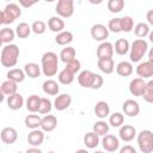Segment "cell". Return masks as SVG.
Returning <instances> with one entry per match:
<instances>
[{"label":"cell","instance_id":"1","mask_svg":"<svg viewBox=\"0 0 153 153\" xmlns=\"http://www.w3.org/2000/svg\"><path fill=\"white\" fill-rule=\"evenodd\" d=\"M18 57H19V48L17 44H6L2 50H1V55H0V62L4 67H14L18 62Z\"/></svg>","mask_w":153,"mask_h":153},{"label":"cell","instance_id":"2","mask_svg":"<svg viewBox=\"0 0 153 153\" xmlns=\"http://www.w3.org/2000/svg\"><path fill=\"white\" fill-rule=\"evenodd\" d=\"M42 66L41 69L45 76H54L57 73V67H59V60L57 55L54 51H47L42 55L41 59Z\"/></svg>","mask_w":153,"mask_h":153},{"label":"cell","instance_id":"3","mask_svg":"<svg viewBox=\"0 0 153 153\" xmlns=\"http://www.w3.org/2000/svg\"><path fill=\"white\" fill-rule=\"evenodd\" d=\"M147 49H148V44L145 39H141V38L135 39L131 43L130 48H129V50H130V53H129L130 61L131 62H139L145 56V54L147 53Z\"/></svg>","mask_w":153,"mask_h":153},{"label":"cell","instance_id":"4","mask_svg":"<svg viewBox=\"0 0 153 153\" xmlns=\"http://www.w3.org/2000/svg\"><path fill=\"white\" fill-rule=\"evenodd\" d=\"M137 146L142 153L153 152V133L148 129L141 130L137 134Z\"/></svg>","mask_w":153,"mask_h":153},{"label":"cell","instance_id":"5","mask_svg":"<svg viewBox=\"0 0 153 153\" xmlns=\"http://www.w3.org/2000/svg\"><path fill=\"white\" fill-rule=\"evenodd\" d=\"M55 11L57 13V17L60 18H69L74 13V2L73 0H59Z\"/></svg>","mask_w":153,"mask_h":153},{"label":"cell","instance_id":"6","mask_svg":"<svg viewBox=\"0 0 153 153\" xmlns=\"http://www.w3.org/2000/svg\"><path fill=\"white\" fill-rule=\"evenodd\" d=\"M4 13V24L8 25L12 24L18 17L22 16V10L17 4H7L2 11Z\"/></svg>","mask_w":153,"mask_h":153},{"label":"cell","instance_id":"7","mask_svg":"<svg viewBox=\"0 0 153 153\" xmlns=\"http://www.w3.org/2000/svg\"><path fill=\"white\" fill-rule=\"evenodd\" d=\"M91 36L94 41L105 42V39L109 37V30L104 24H94L91 27Z\"/></svg>","mask_w":153,"mask_h":153},{"label":"cell","instance_id":"8","mask_svg":"<svg viewBox=\"0 0 153 153\" xmlns=\"http://www.w3.org/2000/svg\"><path fill=\"white\" fill-rule=\"evenodd\" d=\"M102 146L106 152H115L120 147V140L115 135L106 134L102 139Z\"/></svg>","mask_w":153,"mask_h":153},{"label":"cell","instance_id":"9","mask_svg":"<svg viewBox=\"0 0 153 153\" xmlns=\"http://www.w3.org/2000/svg\"><path fill=\"white\" fill-rule=\"evenodd\" d=\"M136 74L141 79H149L153 76V62L143 61L137 65L136 67Z\"/></svg>","mask_w":153,"mask_h":153},{"label":"cell","instance_id":"10","mask_svg":"<svg viewBox=\"0 0 153 153\" xmlns=\"http://www.w3.org/2000/svg\"><path fill=\"white\" fill-rule=\"evenodd\" d=\"M0 139L6 145H12L18 139V131L13 127H5L0 133Z\"/></svg>","mask_w":153,"mask_h":153},{"label":"cell","instance_id":"11","mask_svg":"<svg viewBox=\"0 0 153 153\" xmlns=\"http://www.w3.org/2000/svg\"><path fill=\"white\" fill-rule=\"evenodd\" d=\"M122 110H123L124 115H127L129 117H135L140 112V105L134 99H127V100H124V103L122 105Z\"/></svg>","mask_w":153,"mask_h":153},{"label":"cell","instance_id":"12","mask_svg":"<svg viewBox=\"0 0 153 153\" xmlns=\"http://www.w3.org/2000/svg\"><path fill=\"white\" fill-rule=\"evenodd\" d=\"M146 87V81L141 78H135L129 84V92L135 97H141Z\"/></svg>","mask_w":153,"mask_h":153},{"label":"cell","instance_id":"13","mask_svg":"<svg viewBox=\"0 0 153 153\" xmlns=\"http://www.w3.org/2000/svg\"><path fill=\"white\" fill-rule=\"evenodd\" d=\"M72 104V97L68 93H61L59 94L54 100V108L57 111H63Z\"/></svg>","mask_w":153,"mask_h":153},{"label":"cell","instance_id":"14","mask_svg":"<svg viewBox=\"0 0 153 153\" xmlns=\"http://www.w3.org/2000/svg\"><path fill=\"white\" fill-rule=\"evenodd\" d=\"M118 136L122 141L129 142V141L134 140V137L136 136V129H135V127H133L130 124H124L120 128Z\"/></svg>","mask_w":153,"mask_h":153},{"label":"cell","instance_id":"15","mask_svg":"<svg viewBox=\"0 0 153 153\" xmlns=\"http://www.w3.org/2000/svg\"><path fill=\"white\" fill-rule=\"evenodd\" d=\"M94 74L92 71L90 69H85L82 72L79 73L78 75V82L80 86L82 87H86V88H91L92 86V82H93V79H94Z\"/></svg>","mask_w":153,"mask_h":153},{"label":"cell","instance_id":"16","mask_svg":"<svg viewBox=\"0 0 153 153\" xmlns=\"http://www.w3.org/2000/svg\"><path fill=\"white\" fill-rule=\"evenodd\" d=\"M114 55V45L110 42H102L97 48V57L99 59H109Z\"/></svg>","mask_w":153,"mask_h":153},{"label":"cell","instance_id":"17","mask_svg":"<svg viewBox=\"0 0 153 153\" xmlns=\"http://www.w3.org/2000/svg\"><path fill=\"white\" fill-rule=\"evenodd\" d=\"M57 126V118L54 115H45L44 117H42L41 120V130L43 131H53Z\"/></svg>","mask_w":153,"mask_h":153},{"label":"cell","instance_id":"18","mask_svg":"<svg viewBox=\"0 0 153 153\" xmlns=\"http://www.w3.org/2000/svg\"><path fill=\"white\" fill-rule=\"evenodd\" d=\"M43 141H44V131L41 129H32L27 135V142L33 147L41 146Z\"/></svg>","mask_w":153,"mask_h":153},{"label":"cell","instance_id":"19","mask_svg":"<svg viewBox=\"0 0 153 153\" xmlns=\"http://www.w3.org/2000/svg\"><path fill=\"white\" fill-rule=\"evenodd\" d=\"M94 115L98 118H100V120L108 117L110 115V106H109V104L106 102H104V100L97 102L96 105H94Z\"/></svg>","mask_w":153,"mask_h":153},{"label":"cell","instance_id":"20","mask_svg":"<svg viewBox=\"0 0 153 153\" xmlns=\"http://www.w3.org/2000/svg\"><path fill=\"white\" fill-rule=\"evenodd\" d=\"M48 27H49L50 31L59 33V32L63 31V29H65V22H63L62 18H60L57 16L50 17L49 20H48Z\"/></svg>","mask_w":153,"mask_h":153},{"label":"cell","instance_id":"21","mask_svg":"<svg viewBox=\"0 0 153 153\" xmlns=\"http://www.w3.org/2000/svg\"><path fill=\"white\" fill-rule=\"evenodd\" d=\"M24 105V98L20 93H14L12 96H8L7 98V106L11 110H19Z\"/></svg>","mask_w":153,"mask_h":153},{"label":"cell","instance_id":"22","mask_svg":"<svg viewBox=\"0 0 153 153\" xmlns=\"http://www.w3.org/2000/svg\"><path fill=\"white\" fill-rule=\"evenodd\" d=\"M97 66L105 74H111L115 71V63H114L112 57H109V59H99L97 61Z\"/></svg>","mask_w":153,"mask_h":153},{"label":"cell","instance_id":"23","mask_svg":"<svg viewBox=\"0 0 153 153\" xmlns=\"http://www.w3.org/2000/svg\"><path fill=\"white\" fill-rule=\"evenodd\" d=\"M42 88H43V92L48 96H56L59 92H60V87H59V84L53 80V79H48L43 82L42 85Z\"/></svg>","mask_w":153,"mask_h":153},{"label":"cell","instance_id":"24","mask_svg":"<svg viewBox=\"0 0 153 153\" xmlns=\"http://www.w3.org/2000/svg\"><path fill=\"white\" fill-rule=\"evenodd\" d=\"M23 71H24V73H25L26 76L32 78V79L38 78V76L41 75V72H42L41 67H39L37 63H35V62H29V63H26V65L24 66V69H23Z\"/></svg>","mask_w":153,"mask_h":153},{"label":"cell","instance_id":"25","mask_svg":"<svg viewBox=\"0 0 153 153\" xmlns=\"http://www.w3.org/2000/svg\"><path fill=\"white\" fill-rule=\"evenodd\" d=\"M6 76H7V80H11V81H14V82L18 84V82L24 81L26 75H25L24 71L20 69V68H12V69H10L7 72Z\"/></svg>","mask_w":153,"mask_h":153},{"label":"cell","instance_id":"26","mask_svg":"<svg viewBox=\"0 0 153 153\" xmlns=\"http://www.w3.org/2000/svg\"><path fill=\"white\" fill-rule=\"evenodd\" d=\"M130 44L128 42V39L126 38H120L115 42V47H114V51L117 55H126L129 51Z\"/></svg>","mask_w":153,"mask_h":153},{"label":"cell","instance_id":"27","mask_svg":"<svg viewBox=\"0 0 153 153\" xmlns=\"http://www.w3.org/2000/svg\"><path fill=\"white\" fill-rule=\"evenodd\" d=\"M0 90L5 96H12L14 93H17L18 90V84L11 80H5L1 85H0Z\"/></svg>","mask_w":153,"mask_h":153},{"label":"cell","instance_id":"28","mask_svg":"<svg viewBox=\"0 0 153 153\" xmlns=\"http://www.w3.org/2000/svg\"><path fill=\"white\" fill-rule=\"evenodd\" d=\"M39 103H41V97L37 94H31L29 96V98L26 99V109L27 111H30L31 114H35L38 111L39 108Z\"/></svg>","mask_w":153,"mask_h":153},{"label":"cell","instance_id":"29","mask_svg":"<svg viewBox=\"0 0 153 153\" xmlns=\"http://www.w3.org/2000/svg\"><path fill=\"white\" fill-rule=\"evenodd\" d=\"M72 41H73V33L71 31H66V30L59 32L55 37V42L59 45H67Z\"/></svg>","mask_w":153,"mask_h":153},{"label":"cell","instance_id":"30","mask_svg":"<svg viewBox=\"0 0 153 153\" xmlns=\"http://www.w3.org/2000/svg\"><path fill=\"white\" fill-rule=\"evenodd\" d=\"M116 73L121 76H129L133 73V66L128 61H121L116 66Z\"/></svg>","mask_w":153,"mask_h":153},{"label":"cell","instance_id":"31","mask_svg":"<svg viewBox=\"0 0 153 153\" xmlns=\"http://www.w3.org/2000/svg\"><path fill=\"white\" fill-rule=\"evenodd\" d=\"M84 143L87 148H96L99 145V136L93 131H88L84 136Z\"/></svg>","mask_w":153,"mask_h":153},{"label":"cell","instance_id":"32","mask_svg":"<svg viewBox=\"0 0 153 153\" xmlns=\"http://www.w3.org/2000/svg\"><path fill=\"white\" fill-rule=\"evenodd\" d=\"M41 116L39 115H36V114H30L25 117L24 122H25V126L30 129H38L39 126H41Z\"/></svg>","mask_w":153,"mask_h":153},{"label":"cell","instance_id":"33","mask_svg":"<svg viewBox=\"0 0 153 153\" xmlns=\"http://www.w3.org/2000/svg\"><path fill=\"white\" fill-rule=\"evenodd\" d=\"M151 32V29H149V25L147 23H137L135 26H134V33L136 37L143 39L148 33Z\"/></svg>","mask_w":153,"mask_h":153},{"label":"cell","instance_id":"34","mask_svg":"<svg viewBox=\"0 0 153 153\" xmlns=\"http://www.w3.org/2000/svg\"><path fill=\"white\" fill-rule=\"evenodd\" d=\"M109 123H106L105 121L100 120V121H97L94 124H93V133H96L98 136H104L109 133Z\"/></svg>","mask_w":153,"mask_h":153},{"label":"cell","instance_id":"35","mask_svg":"<svg viewBox=\"0 0 153 153\" xmlns=\"http://www.w3.org/2000/svg\"><path fill=\"white\" fill-rule=\"evenodd\" d=\"M14 35L16 32L10 29V27H4L0 30V41L2 42V44H11V42L14 39Z\"/></svg>","mask_w":153,"mask_h":153},{"label":"cell","instance_id":"36","mask_svg":"<svg viewBox=\"0 0 153 153\" xmlns=\"http://www.w3.org/2000/svg\"><path fill=\"white\" fill-rule=\"evenodd\" d=\"M31 33V26L23 22V23H19L16 27V35L19 37V38H26L29 37V35Z\"/></svg>","mask_w":153,"mask_h":153},{"label":"cell","instance_id":"37","mask_svg":"<svg viewBox=\"0 0 153 153\" xmlns=\"http://www.w3.org/2000/svg\"><path fill=\"white\" fill-rule=\"evenodd\" d=\"M75 49L73 48V47H66V48H63L61 51H60V59H61V61L62 62H65V63H67V62H69L71 60H73V59H75Z\"/></svg>","mask_w":153,"mask_h":153},{"label":"cell","instance_id":"38","mask_svg":"<svg viewBox=\"0 0 153 153\" xmlns=\"http://www.w3.org/2000/svg\"><path fill=\"white\" fill-rule=\"evenodd\" d=\"M120 19H121V31L130 32L134 29V19L130 16H124Z\"/></svg>","mask_w":153,"mask_h":153},{"label":"cell","instance_id":"39","mask_svg":"<svg viewBox=\"0 0 153 153\" xmlns=\"http://www.w3.org/2000/svg\"><path fill=\"white\" fill-rule=\"evenodd\" d=\"M57 79H59V81L61 82V84H63V85H69V84H72L73 82V80H74V74H72L71 72H68L67 69H62V71H60V73H59V75H57Z\"/></svg>","mask_w":153,"mask_h":153},{"label":"cell","instance_id":"40","mask_svg":"<svg viewBox=\"0 0 153 153\" xmlns=\"http://www.w3.org/2000/svg\"><path fill=\"white\" fill-rule=\"evenodd\" d=\"M106 6H108V10L111 13H118V12H121L123 10L124 1L123 0H109Z\"/></svg>","mask_w":153,"mask_h":153},{"label":"cell","instance_id":"41","mask_svg":"<svg viewBox=\"0 0 153 153\" xmlns=\"http://www.w3.org/2000/svg\"><path fill=\"white\" fill-rule=\"evenodd\" d=\"M124 122V116L121 114V112H114L109 116V124L117 128V127H121Z\"/></svg>","mask_w":153,"mask_h":153},{"label":"cell","instance_id":"42","mask_svg":"<svg viewBox=\"0 0 153 153\" xmlns=\"http://www.w3.org/2000/svg\"><path fill=\"white\" fill-rule=\"evenodd\" d=\"M141 97H143V99L147 103L153 102V80H149L148 82H146V87H145V91Z\"/></svg>","mask_w":153,"mask_h":153},{"label":"cell","instance_id":"43","mask_svg":"<svg viewBox=\"0 0 153 153\" xmlns=\"http://www.w3.org/2000/svg\"><path fill=\"white\" fill-rule=\"evenodd\" d=\"M47 30V24L43 20H35L31 25V31L35 32L36 35H42Z\"/></svg>","mask_w":153,"mask_h":153},{"label":"cell","instance_id":"44","mask_svg":"<svg viewBox=\"0 0 153 153\" xmlns=\"http://www.w3.org/2000/svg\"><path fill=\"white\" fill-rule=\"evenodd\" d=\"M51 102L48 99V98H41V103H39V108H38V114H42V115H45V114H49L50 110H51Z\"/></svg>","mask_w":153,"mask_h":153},{"label":"cell","instance_id":"45","mask_svg":"<svg viewBox=\"0 0 153 153\" xmlns=\"http://www.w3.org/2000/svg\"><path fill=\"white\" fill-rule=\"evenodd\" d=\"M80 67H81L80 61H79L78 59H73V60H71L69 62L66 63L65 69H67V71L71 72L72 74H75V73H78V72L80 71Z\"/></svg>","mask_w":153,"mask_h":153},{"label":"cell","instance_id":"46","mask_svg":"<svg viewBox=\"0 0 153 153\" xmlns=\"http://www.w3.org/2000/svg\"><path fill=\"white\" fill-rule=\"evenodd\" d=\"M106 27H108L109 31H112L115 33L121 32V19L120 18H112V19H110Z\"/></svg>","mask_w":153,"mask_h":153},{"label":"cell","instance_id":"47","mask_svg":"<svg viewBox=\"0 0 153 153\" xmlns=\"http://www.w3.org/2000/svg\"><path fill=\"white\" fill-rule=\"evenodd\" d=\"M103 84H104L103 76L99 75V74H94V79H93V82H92L91 88L92 90H98V88H100L103 86Z\"/></svg>","mask_w":153,"mask_h":153},{"label":"cell","instance_id":"48","mask_svg":"<svg viewBox=\"0 0 153 153\" xmlns=\"http://www.w3.org/2000/svg\"><path fill=\"white\" fill-rule=\"evenodd\" d=\"M120 153H137V152H136V149H135L133 146L126 145V146H123V147L120 149Z\"/></svg>","mask_w":153,"mask_h":153},{"label":"cell","instance_id":"49","mask_svg":"<svg viewBox=\"0 0 153 153\" xmlns=\"http://www.w3.org/2000/svg\"><path fill=\"white\" fill-rule=\"evenodd\" d=\"M37 1H25V0H19V5L24 6V7H31L32 5H35Z\"/></svg>","mask_w":153,"mask_h":153},{"label":"cell","instance_id":"50","mask_svg":"<svg viewBox=\"0 0 153 153\" xmlns=\"http://www.w3.org/2000/svg\"><path fill=\"white\" fill-rule=\"evenodd\" d=\"M146 16H147V22H148V24H149V25H153V10H149Z\"/></svg>","mask_w":153,"mask_h":153},{"label":"cell","instance_id":"51","mask_svg":"<svg viewBox=\"0 0 153 153\" xmlns=\"http://www.w3.org/2000/svg\"><path fill=\"white\" fill-rule=\"evenodd\" d=\"M25 153H43L41 149H38V148H36V147H32V148H29V149H26V152Z\"/></svg>","mask_w":153,"mask_h":153},{"label":"cell","instance_id":"52","mask_svg":"<svg viewBox=\"0 0 153 153\" xmlns=\"http://www.w3.org/2000/svg\"><path fill=\"white\" fill-rule=\"evenodd\" d=\"M4 24V13H2V11H0V25H2Z\"/></svg>","mask_w":153,"mask_h":153},{"label":"cell","instance_id":"53","mask_svg":"<svg viewBox=\"0 0 153 153\" xmlns=\"http://www.w3.org/2000/svg\"><path fill=\"white\" fill-rule=\"evenodd\" d=\"M4 99H5V94L1 92V90H0V104L4 102Z\"/></svg>","mask_w":153,"mask_h":153},{"label":"cell","instance_id":"54","mask_svg":"<svg viewBox=\"0 0 153 153\" xmlns=\"http://www.w3.org/2000/svg\"><path fill=\"white\" fill-rule=\"evenodd\" d=\"M75 153H88V152H87L86 149H82V148H81V149H78Z\"/></svg>","mask_w":153,"mask_h":153},{"label":"cell","instance_id":"55","mask_svg":"<svg viewBox=\"0 0 153 153\" xmlns=\"http://www.w3.org/2000/svg\"><path fill=\"white\" fill-rule=\"evenodd\" d=\"M94 153H104V152H102V151H96Z\"/></svg>","mask_w":153,"mask_h":153},{"label":"cell","instance_id":"56","mask_svg":"<svg viewBox=\"0 0 153 153\" xmlns=\"http://www.w3.org/2000/svg\"><path fill=\"white\" fill-rule=\"evenodd\" d=\"M1 45H2V42H1V41H0V48H1Z\"/></svg>","mask_w":153,"mask_h":153},{"label":"cell","instance_id":"57","mask_svg":"<svg viewBox=\"0 0 153 153\" xmlns=\"http://www.w3.org/2000/svg\"><path fill=\"white\" fill-rule=\"evenodd\" d=\"M48 153H55V152H48Z\"/></svg>","mask_w":153,"mask_h":153},{"label":"cell","instance_id":"58","mask_svg":"<svg viewBox=\"0 0 153 153\" xmlns=\"http://www.w3.org/2000/svg\"><path fill=\"white\" fill-rule=\"evenodd\" d=\"M0 153H1V152H0Z\"/></svg>","mask_w":153,"mask_h":153}]
</instances>
